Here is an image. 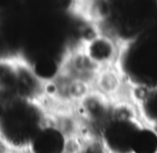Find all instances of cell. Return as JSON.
Wrapping results in <instances>:
<instances>
[{"mask_svg": "<svg viewBox=\"0 0 157 153\" xmlns=\"http://www.w3.org/2000/svg\"><path fill=\"white\" fill-rule=\"evenodd\" d=\"M70 153H108L98 137L81 135L73 142Z\"/></svg>", "mask_w": 157, "mask_h": 153, "instance_id": "obj_5", "label": "cell"}, {"mask_svg": "<svg viewBox=\"0 0 157 153\" xmlns=\"http://www.w3.org/2000/svg\"><path fill=\"white\" fill-rule=\"evenodd\" d=\"M132 153H157V129L143 123L136 134Z\"/></svg>", "mask_w": 157, "mask_h": 153, "instance_id": "obj_4", "label": "cell"}, {"mask_svg": "<svg viewBox=\"0 0 157 153\" xmlns=\"http://www.w3.org/2000/svg\"><path fill=\"white\" fill-rule=\"evenodd\" d=\"M10 152H11V151H10L2 142L0 141V153H10Z\"/></svg>", "mask_w": 157, "mask_h": 153, "instance_id": "obj_7", "label": "cell"}, {"mask_svg": "<svg viewBox=\"0 0 157 153\" xmlns=\"http://www.w3.org/2000/svg\"><path fill=\"white\" fill-rule=\"evenodd\" d=\"M46 83L35 72L31 63L21 55L0 56V100L25 98L43 101Z\"/></svg>", "mask_w": 157, "mask_h": 153, "instance_id": "obj_2", "label": "cell"}, {"mask_svg": "<svg viewBox=\"0 0 157 153\" xmlns=\"http://www.w3.org/2000/svg\"><path fill=\"white\" fill-rule=\"evenodd\" d=\"M75 139L72 138L56 121L48 119V122L35 135L26 152L70 153Z\"/></svg>", "mask_w": 157, "mask_h": 153, "instance_id": "obj_3", "label": "cell"}, {"mask_svg": "<svg viewBox=\"0 0 157 153\" xmlns=\"http://www.w3.org/2000/svg\"><path fill=\"white\" fill-rule=\"evenodd\" d=\"M15 2L16 0H0V13L8 11Z\"/></svg>", "mask_w": 157, "mask_h": 153, "instance_id": "obj_6", "label": "cell"}, {"mask_svg": "<svg viewBox=\"0 0 157 153\" xmlns=\"http://www.w3.org/2000/svg\"><path fill=\"white\" fill-rule=\"evenodd\" d=\"M48 119L43 101L25 98L0 100V141L11 152H24Z\"/></svg>", "mask_w": 157, "mask_h": 153, "instance_id": "obj_1", "label": "cell"}]
</instances>
